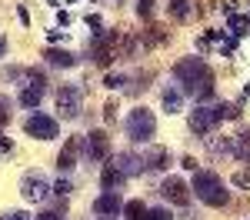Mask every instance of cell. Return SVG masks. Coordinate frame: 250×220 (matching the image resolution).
I'll return each mask as SVG.
<instances>
[{"instance_id":"6da1fadb","label":"cell","mask_w":250,"mask_h":220,"mask_svg":"<svg viewBox=\"0 0 250 220\" xmlns=\"http://www.w3.org/2000/svg\"><path fill=\"white\" fill-rule=\"evenodd\" d=\"M173 80L180 87L184 97H193V100H210L213 97V70L207 60L200 57H184L173 63Z\"/></svg>"},{"instance_id":"7a4b0ae2","label":"cell","mask_w":250,"mask_h":220,"mask_svg":"<svg viewBox=\"0 0 250 220\" xmlns=\"http://www.w3.org/2000/svg\"><path fill=\"white\" fill-rule=\"evenodd\" d=\"M224 117H240V103H213V107L200 103V107H193V110H190L187 123H190V130L197 134V137H207Z\"/></svg>"},{"instance_id":"3957f363","label":"cell","mask_w":250,"mask_h":220,"mask_svg":"<svg viewBox=\"0 0 250 220\" xmlns=\"http://www.w3.org/2000/svg\"><path fill=\"white\" fill-rule=\"evenodd\" d=\"M190 190L197 194V200H204L207 207H227V203H230L227 183L220 180V174H213V170H193Z\"/></svg>"},{"instance_id":"277c9868","label":"cell","mask_w":250,"mask_h":220,"mask_svg":"<svg viewBox=\"0 0 250 220\" xmlns=\"http://www.w3.org/2000/svg\"><path fill=\"white\" fill-rule=\"evenodd\" d=\"M124 130H127V137L134 140V143H150L157 134V117L154 110H147V107H134L127 120H124Z\"/></svg>"},{"instance_id":"5b68a950","label":"cell","mask_w":250,"mask_h":220,"mask_svg":"<svg viewBox=\"0 0 250 220\" xmlns=\"http://www.w3.org/2000/svg\"><path fill=\"white\" fill-rule=\"evenodd\" d=\"M57 110L63 120H77L80 110H83V90L74 87V83H63L57 87Z\"/></svg>"},{"instance_id":"8992f818","label":"cell","mask_w":250,"mask_h":220,"mask_svg":"<svg viewBox=\"0 0 250 220\" xmlns=\"http://www.w3.org/2000/svg\"><path fill=\"white\" fill-rule=\"evenodd\" d=\"M23 130H27V137H34V140H57L60 137V123L50 114H40V110L23 120Z\"/></svg>"},{"instance_id":"52a82bcc","label":"cell","mask_w":250,"mask_h":220,"mask_svg":"<svg viewBox=\"0 0 250 220\" xmlns=\"http://www.w3.org/2000/svg\"><path fill=\"white\" fill-rule=\"evenodd\" d=\"M20 194H23V200L27 203H37V200H47L50 194H54V187L47 183V177L40 174V170H27L23 174V180H20Z\"/></svg>"},{"instance_id":"ba28073f","label":"cell","mask_w":250,"mask_h":220,"mask_svg":"<svg viewBox=\"0 0 250 220\" xmlns=\"http://www.w3.org/2000/svg\"><path fill=\"white\" fill-rule=\"evenodd\" d=\"M83 154H87L90 163H100V160L110 157V137H107V130H90L83 137Z\"/></svg>"},{"instance_id":"9c48e42d","label":"cell","mask_w":250,"mask_h":220,"mask_svg":"<svg viewBox=\"0 0 250 220\" xmlns=\"http://www.w3.org/2000/svg\"><path fill=\"white\" fill-rule=\"evenodd\" d=\"M160 194H164V200H170V203H177V207H187V203H190V187H187L180 177H164Z\"/></svg>"},{"instance_id":"30bf717a","label":"cell","mask_w":250,"mask_h":220,"mask_svg":"<svg viewBox=\"0 0 250 220\" xmlns=\"http://www.w3.org/2000/svg\"><path fill=\"white\" fill-rule=\"evenodd\" d=\"M94 214L97 217H117V214H124L120 194H117V190H104V194L94 200Z\"/></svg>"},{"instance_id":"8fae6325","label":"cell","mask_w":250,"mask_h":220,"mask_svg":"<svg viewBox=\"0 0 250 220\" xmlns=\"http://www.w3.org/2000/svg\"><path fill=\"white\" fill-rule=\"evenodd\" d=\"M77 157H80V137H67L63 150L57 154V167H60V174L74 170V167H77Z\"/></svg>"},{"instance_id":"7c38bea8","label":"cell","mask_w":250,"mask_h":220,"mask_svg":"<svg viewBox=\"0 0 250 220\" xmlns=\"http://www.w3.org/2000/svg\"><path fill=\"white\" fill-rule=\"evenodd\" d=\"M114 163H117V170H120L124 177H137L140 170H147V167H144V157H137V154H130V150L117 154V157H114Z\"/></svg>"},{"instance_id":"4fadbf2b","label":"cell","mask_w":250,"mask_h":220,"mask_svg":"<svg viewBox=\"0 0 250 220\" xmlns=\"http://www.w3.org/2000/svg\"><path fill=\"white\" fill-rule=\"evenodd\" d=\"M193 10H197L193 0H167V17L177 20V23H187L193 17Z\"/></svg>"},{"instance_id":"5bb4252c","label":"cell","mask_w":250,"mask_h":220,"mask_svg":"<svg viewBox=\"0 0 250 220\" xmlns=\"http://www.w3.org/2000/svg\"><path fill=\"white\" fill-rule=\"evenodd\" d=\"M43 60H47L50 67H63V70L77 67V54H70V50H57V47H47V50H43Z\"/></svg>"},{"instance_id":"9a60e30c","label":"cell","mask_w":250,"mask_h":220,"mask_svg":"<svg viewBox=\"0 0 250 220\" xmlns=\"http://www.w3.org/2000/svg\"><path fill=\"white\" fill-rule=\"evenodd\" d=\"M124 180H127V177H124V174L117 170L114 160H110V163H104V170H100V187H104V190H117V187H120Z\"/></svg>"},{"instance_id":"2e32d148","label":"cell","mask_w":250,"mask_h":220,"mask_svg":"<svg viewBox=\"0 0 250 220\" xmlns=\"http://www.w3.org/2000/svg\"><path fill=\"white\" fill-rule=\"evenodd\" d=\"M20 107H40V100H43V87L40 83H23V90H20Z\"/></svg>"},{"instance_id":"e0dca14e","label":"cell","mask_w":250,"mask_h":220,"mask_svg":"<svg viewBox=\"0 0 250 220\" xmlns=\"http://www.w3.org/2000/svg\"><path fill=\"white\" fill-rule=\"evenodd\" d=\"M167 37H170V30H164V27H157V23H154V27H147V30H144L137 40H140L144 47H160Z\"/></svg>"},{"instance_id":"ac0fdd59","label":"cell","mask_w":250,"mask_h":220,"mask_svg":"<svg viewBox=\"0 0 250 220\" xmlns=\"http://www.w3.org/2000/svg\"><path fill=\"white\" fill-rule=\"evenodd\" d=\"M167 163H170V154H167L164 147H154V150L144 157V167H147V170H164Z\"/></svg>"},{"instance_id":"d6986e66","label":"cell","mask_w":250,"mask_h":220,"mask_svg":"<svg viewBox=\"0 0 250 220\" xmlns=\"http://www.w3.org/2000/svg\"><path fill=\"white\" fill-rule=\"evenodd\" d=\"M160 103H164V110L167 114H180V107H184V94H180V87L177 90H164V97H160Z\"/></svg>"},{"instance_id":"ffe728a7","label":"cell","mask_w":250,"mask_h":220,"mask_svg":"<svg viewBox=\"0 0 250 220\" xmlns=\"http://www.w3.org/2000/svg\"><path fill=\"white\" fill-rule=\"evenodd\" d=\"M144 217H147L144 200H127V203H124V220H144Z\"/></svg>"},{"instance_id":"44dd1931","label":"cell","mask_w":250,"mask_h":220,"mask_svg":"<svg viewBox=\"0 0 250 220\" xmlns=\"http://www.w3.org/2000/svg\"><path fill=\"white\" fill-rule=\"evenodd\" d=\"M34 220H67V207H63V203H60V207H50V210L37 214Z\"/></svg>"},{"instance_id":"7402d4cb","label":"cell","mask_w":250,"mask_h":220,"mask_svg":"<svg viewBox=\"0 0 250 220\" xmlns=\"http://www.w3.org/2000/svg\"><path fill=\"white\" fill-rule=\"evenodd\" d=\"M10 117H14V103H10V97H3V94H0V127H3V123H10Z\"/></svg>"},{"instance_id":"603a6c76","label":"cell","mask_w":250,"mask_h":220,"mask_svg":"<svg viewBox=\"0 0 250 220\" xmlns=\"http://www.w3.org/2000/svg\"><path fill=\"white\" fill-rule=\"evenodd\" d=\"M124 83H127L124 74H107V77H104V87H107V90H120Z\"/></svg>"},{"instance_id":"cb8c5ba5","label":"cell","mask_w":250,"mask_h":220,"mask_svg":"<svg viewBox=\"0 0 250 220\" xmlns=\"http://www.w3.org/2000/svg\"><path fill=\"white\" fill-rule=\"evenodd\" d=\"M137 17H154V0H137Z\"/></svg>"},{"instance_id":"d4e9b609","label":"cell","mask_w":250,"mask_h":220,"mask_svg":"<svg viewBox=\"0 0 250 220\" xmlns=\"http://www.w3.org/2000/svg\"><path fill=\"white\" fill-rule=\"evenodd\" d=\"M144 220H173L170 210H164V207H154V210H147V217Z\"/></svg>"},{"instance_id":"484cf974","label":"cell","mask_w":250,"mask_h":220,"mask_svg":"<svg viewBox=\"0 0 250 220\" xmlns=\"http://www.w3.org/2000/svg\"><path fill=\"white\" fill-rule=\"evenodd\" d=\"M54 194H57V197H67V194H70V180L60 177L57 183H54Z\"/></svg>"},{"instance_id":"4316f807","label":"cell","mask_w":250,"mask_h":220,"mask_svg":"<svg viewBox=\"0 0 250 220\" xmlns=\"http://www.w3.org/2000/svg\"><path fill=\"white\" fill-rule=\"evenodd\" d=\"M83 23H87V27H94V34H100V30H104V20L97 17V14H87V17H83Z\"/></svg>"},{"instance_id":"83f0119b","label":"cell","mask_w":250,"mask_h":220,"mask_svg":"<svg viewBox=\"0 0 250 220\" xmlns=\"http://www.w3.org/2000/svg\"><path fill=\"white\" fill-rule=\"evenodd\" d=\"M247 23H250V17H230V30H233V34H244Z\"/></svg>"},{"instance_id":"f1b7e54d","label":"cell","mask_w":250,"mask_h":220,"mask_svg":"<svg viewBox=\"0 0 250 220\" xmlns=\"http://www.w3.org/2000/svg\"><path fill=\"white\" fill-rule=\"evenodd\" d=\"M104 117H107V123H114V120H117V100H110V103L104 107Z\"/></svg>"},{"instance_id":"f546056e","label":"cell","mask_w":250,"mask_h":220,"mask_svg":"<svg viewBox=\"0 0 250 220\" xmlns=\"http://www.w3.org/2000/svg\"><path fill=\"white\" fill-rule=\"evenodd\" d=\"M3 220H30L27 210H14V214H3Z\"/></svg>"},{"instance_id":"4dcf8cb0","label":"cell","mask_w":250,"mask_h":220,"mask_svg":"<svg viewBox=\"0 0 250 220\" xmlns=\"http://www.w3.org/2000/svg\"><path fill=\"white\" fill-rule=\"evenodd\" d=\"M10 150H14V143H10V137H3V134H0V154H10Z\"/></svg>"},{"instance_id":"1f68e13d","label":"cell","mask_w":250,"mask_h":220,"mask_svg":"<svg viewBox=\"0 0 250 220\" xmlns=\"http://www.w3.org/2000/svg\"><path fill=\"white\" fill-rule=\"evenodd\" d=\"M57 23H60V27H67V23H70V14H67V10H63V14H57Z\"/></svg>"},{"instance_id":"d6a6232c","label":"cell","mask_w":250,"mask_h":220,"mask_svg":"<svg viewBox=\"0 0 250 220\" xmlns=\"http://www.w3.org/2000/svg\"><path fill=\"white\" fill-rule=\"evenodd\" d=\"M67 37V30H63V34H60V30H50V43H57V40H63Z\"/></svg>"},{"instance_id":"836d02e7","label":"cell","mask_w":250,"mask_h":220,"mask_svg":"<svg viewBox=\"0 0 250 220\" xmlns=\"http://www.w3.org/2000/svg\"><path fill=\"white\" fill-rule=\"evenodd\" d=\"M180 163H184L187 170H197V160H193V157H184V160H180Z\"/></svg>"},{"instance_id":"e575fe53","label":"cell","mask_w":250,"mask_h":220,"mask_svg":"<svg viewBox=\"0 0 250 220\" xmlns=\"http://www.w3.org/2000/svg\"><path fill=\"white\" fill-rule=\"evenodd\" d=\"M0 57H7V37L0 34Z\"/></svg>"},{"instance_id":"d590c367","label":"cell","mask_w":250,"mask_h":220,"mask_svg":"<svg viewBox=\"0 0 250 220\" xmlns=\"http://www.w3.org/2000/svg\"><path fill=\"white\" fill-rule=\"evenodd\" d=\"M97 220H114V217H97Z\"/></svg>"}]
</instances>
